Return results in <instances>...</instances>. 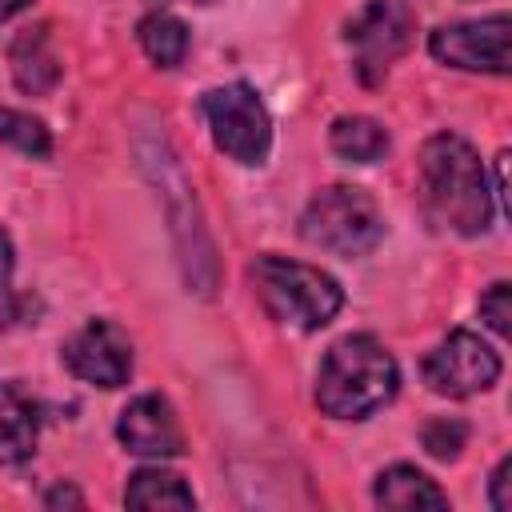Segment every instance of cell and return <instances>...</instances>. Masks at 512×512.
Returning a JSON list of instances; mask_svg holds the SVG:
<instances>
[{
	"label": "cell",
	"mask_w": 512,
	"mask_h": 512,
	"mask_svg": "<svg viewBox=\"0 0 512 512\" xmlns=\"http://www.w3.org/2000/svg\"><path fill=\"white\" fill-rule=\"evenodd\" d=\"M420 184L428 212L460 236H480L492 224V192L484 164L468 140L440 132L420 152Z\"/></svg>",
	"instance_id": "6da1fadb"
},
{
	"label": "cell",
	"mask_w": 512,
	"mask_h": 512,
	"mask_svg": "<svg viewBox=\"0 0 512 512\" xmlns=\"http://www.w3.org/2000/svg\"><path fill=\"white\" fill-rule=\"evenodd\" d=\"M396 360L376 336H344L328 348L316 376V404L336 420H364L396 396Z\"/></svg>",
	"instance_id": "7a4b0ae2"
},
{
	"label": "cell",
	"mask_w": 512,
	"mask_h": 512,
	"mask_svg": "<svg viewBox=\"0 0 512 512\" xmlns=\"http://www.w3.org/2000/svg\"><path fill=\"white\" fill-rule=\"evenodd\" d=\"M252 284L264 312L300 332L324 328L344 304V292L328 272L284 256H260L252 264Z\"/></svg>",
	"instance_id": "3957f363"
},
{
	"label": "cell",
	"mask_w": 512,
	"mask_h": 512,
	"mask_svg": "<svg viewBox=\"0 0 512 512\" xmlns=\"http://www.w3.org/2000/svg\"><path fill=\"white\" fill-rule=\"evenodd\" d=\"M300 236L312 248H324L336 256H364L380 244L384 220H380L376 200L364 188L332 184L308 200V208L300 216Z\"/></svg>",
	"instance_id": "277c9868"
},
{
	"label": "cell",
	"mask_w": 512,
	"mask_h": 512,
	"mask_svg": "<svg viewBox=\"0 0 512 512\" xmlns=\"http://www.w3.org/2000/svg\"><path fill=\"white\" fill-rule=\"evenodd\" d=\"M200 112L212 128V140L236 164H260L272 144L268 108L252 84H224L200 96Z\"/></svg>",
	"instance_id": "5b68a950"
},
{
	"label": "cell",
	"mask_w": 512,
	"mask_h": 512,
	"mask_svg": "<svg viewBox=\"0 0 512 512\" xmlns=\"http://www.w3.org/2000/svg\"><path fill=\"white\" fill-rule=\"evenodd\" d=\"M412 8L404 0H368L352 20L344 40L352 44V64L364 84H380L388 68L400 60V52L412 44Z\"/></svg>",
	"instance_id": "8992f818"
},
{
	"label": "cell",
	"mask_w": 512,
	"mask_h": 512,
	"mask_svg": "<svg viewBox=\"0 0 512 512\" xmlns=\"http://www.w3.org/2000/svg\"><path fill=\"white\" fill-rule=\"evenodd\" d=\"M420 372H424V384L432 388V392H440V396H472V392H484V388H492L496 384V376H500V356L480 340V336H472V332H452L448 340H440L428 356H424V364H420Z\"/></svg>",
	"instance_id": "52a82bcc"
},
{
	"label": "cell",
	"mask_w": 512,
	"mask_h": 512,
	"mask_svg": "<svg viewBox=\"0 0 512 512\" xmlns=\"http://www.w3.org/2000/svg\"><path fill=\"white\" fill-rule=\"evenodd\" d=\"M508 36H512V20L488 16V20H464V24H444L428 36V52L440 64L464 68V72H492L504 76L508 72Z\"/></svg>",
	"instance_id": "ba28073f"
},
{
	"label": "cell",
	"mask_w": 512,
	"mask_h": 512,
	"mask_svg": "<svg viewBox=\"0 0 512 512\" xmlns=\"http://www.w3.org/2000/svg\"><path fill=\"white\" fill-rule=\"evenodd\" d=\"M64 368L96 388H120L132 372V340L112 320H88L68 344H64Z\"/></svg>",
	"instance_id": "9c48e42d"
},
{
	"label": "cell",
	"mask_w": 512,
	"mask_h": 512,
	"mask_svg": "<svg viewBox=\"0 0 512 512\" xmlns=\"http://www.w3.org/2000/svg\"><path fill=\"white\" fill-rule=\"evenodd\" d=\"M116 436L128 452L136 456H176L184 448V432H180V420L172 412V404L156 392L148 396H136L120 420H116Z\"/></svg>",
	"instance_id": "30bf717a"
},
{
	"label": "cell",
	"mask_w": 512,
	"mask_h": 512,
	"mask_svg": "<svg viewBox=\"0 0 512 512\" xmlns=\"http://www.w3.org/2000/svg\"><path fill=\"white\" fill-rule=\"evenodd\" d=\"M36 436H40V412L32 404V396L4 380L0 384V464H20L36 452Z\"/></svg>",
	"instance_id": "8fae6325"
},
{
	"label": "cell",
	"mask_w": 512,
	"mask_h": 512,
	"mask_svg": "<svg viewBox=\"0 0 512 512\" xmlns=\"http://www.w3.org/2000/svg\"><path fill=\"white\" fill-rule=\"evenodd\" d=\"M12 76L20 84V92H32V96H44L56 80H60V56L52 52V40H48V28L36 24V28H24L16 40H12Z\"/></svg>",
	"instance_id": "7c38bea8"
},
{
	"label": "cell",
	"mask_w": 512,
	"mask_h": 512,
	"mask_svg": "<svg viewBox=\"0 0 512 512\" xmlns=\"http://www.w3.org/2000/svg\"><path fill=\"white\" fill-rule=\"evenodd\" d=\"M376 504L384 508H448V496L412 464H392L376 476Z\"/></svg>",
	"instance_id": "4fadbf2b"
},
{
	"label": "cell",
	"mask_w": 512,
	"mask_h": 512,
	"mask_svg": "<svg viewBox=\"0 0 512 512\" xmlns=\"http://www.w3.org/2000/svg\"><path fill=\"white\" fill-rule=\"evenodd\" d=\"M124 504H128V508H144V512H168V508H192L196 496H192V488H188L176 472L140 468L136 476H128Z\"/></svg>",
	"instance_id": "5bb4252c"
},
{
	"label": "cell",
	"mask_w": 512,
	"mask_h": 512,
	"mask_svg": "<svg viewBox=\"0 0 512 512\" xmlns=\"http://www.w3.org/2000/svg\"><path fill=\"white\" fill-rule=\"evenodd\" d=\"M136 36H140V48L148 52V60L160 68H176L188 56V28L172 12H148L140 20Z\"/></svg>",
	"instance_id": "9a60e30c"
},
{
	"label": "cell",
	"mask_w": 512,
	"mask_h": 512,
	"mask_svg": "<svg viewBox=\"0 0 512 512\" xmlns=\"http://www.w3.org/2000/svg\"><path fill=\"white\" fill-rule=\"evenodd\" d=\"M332 140V152L344 156V160H356V164H372L388 152V132L368 120V116H340L328 132Z\"/></svg>",
	"instance_id": "2e32d148"
},
{
	"label": "cell",
	"mask_w": 512,
	"mask_h": 512,
	"mask_svg": "<svg viewBox=\"0 0 512 512\" xmlns=\"http://www.w3.org/2000/svg\"><path fill=\"white\" fill-rule=\"evenodd\" d=\"M0 144L16 148V152H24V156H36V160H44V156L52 152L48 128H44L36 116L16 112V108H0Z\"/></svg>",
	"instance_id": "e0dca14e"
},
{
	"label": "cell",
	"mask_w": 512,
	"mask_h": 512,
	"mask_svg": "<svg viewBox=\"0 0 512 512\" xmlns=\"http://www.w3.org/2000/svg\"><path fill=\"white\" fill-rule=\"evenodd\" d=\"M464 436H468V428H464L460 420H428L424 432H420L424 448H428L432 456H440V460H452V456L464 448Z\"/></svg>",
	"instance_id": "ac0fdd59"
},
{
	"label": "cell",
	"mask_w": 512,
	"mask_h": 512,
	"mask_svg": "<svg viewBox=\"0 0 512 512\" xmlns=\"http://www.w3.org/2000/svg\"><path fill=\"white\" fill-rule=\"evenodd\" d=\"M16 320H20V300L12 292V244L0 232V328H8Z\"/></svg>",
	"instance_id": "d6986e66"
},
{
	"label": "cell",
	"mask_w": 512,
	"mask_h": 512,
	"mask_svg": "<svg viewBox=\"0 0 512 512\" xmlns=\"http://www.w3.org/2000/svg\"><path fill=\"white\" fill-rule=\"evenodd\" d=\"M480 316H484V324H488L496 336H508L512 312H508V284H504V280H496V284L480 296Z\"/></svg>",
	"instance_id": "ffe728a7"
},
{
	"label": "cell",
	"mask_w": 512,
	"mask_h": 512,
	"mask_svg": "<svg viewBox=\"0 0 512 512\" xmlns=\"http://www.w3.org/2000/svg\"><path fill=\"white\" fill-rule=\"evenodd\" d=\"M508 472H512V460L504 456V460L496 464V472H492V508H496V512H508V508H512V496H508Z\"/></svg>",
	"instance_id": "44dd1931"
},
{
	"label": "cell",
	"mask_w": 512,
	"mask_h": 512,
	"mask_svg": "<svg viewBox=\"0 0 512 512\" xmlns=\"http://www.w3.org/2000/svg\"><path fill=\"white\" fill-rule=\"evenodd\" d=\"M44 504H48V508H56V504H72V508H80L84 500H80L76 488H64V484H60V488H52V492L44 496Z\"/></svg>",
	"instance_id": "7402d4cb"
},
{
	"label": "cell",
	"mask_w": 512,
	"mask_h": 512,
	"mask_svg": "<svg viewBox=\"0 0 512 512\" xmlns=\"http://www.w3.org/2000/svg\"><path fill=\"white\" fill-rule=\"evenodd\" d=\"M28 0H0V20H8V16H16L20 8H24Z\"/></svg>",
	"instance_id": "603a6c76"
}]
</instances>
